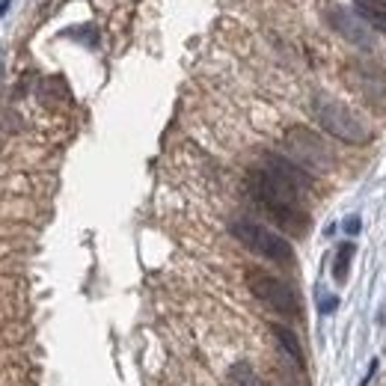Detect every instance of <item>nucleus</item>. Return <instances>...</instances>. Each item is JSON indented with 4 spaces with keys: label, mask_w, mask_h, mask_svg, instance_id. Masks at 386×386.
Returning a JSON list of instances; mask_svg holds the SVG:
<instances>
[{
    "label": "nucleus",
    "mask_w": 386,
    "mask_h": 386,
    "mask_svg": "<svg viewBox=\"0 0 386 386\" xmlns=\"http://www.w3.org/2000/svg\"><path fill=\"white\" fill-rule=\"evenodd\" d=\"M232 235L238 238L250 253H256L274 264H282V267H291L294 264V247L282 238L279 232L267 229L256 220H235L232 223Z\"/></svg>",
    "instance_id": "3"
},
{
    "label": "nucleus",
    "mask_w": 386,
    "mask_h": 386,
    "mask_svg": "<svg viewBox=\"0 0 386 386\" xmlns=\"http://www.w3.org/2000/svg\"><path fill=\"white\" fill-rule=\"evenodd\" d=\"M345 229H348L350 235L360 232V217H348V220H345Z\"/></svg>",
    "instance_id": "14"
},
{
    "label": "nucleus",
    "mask_w": 386,
    "mask_h": 386,
    "mask_svg": "<svg viewBox=\"0 0 386 386\" xmlns=\"http://www.w3.org/2000/svg\"><path fill=\"white\" fill-rule=\"evenodd\" d=\"M285 152L291 155V161L297 166H304L306 173L318 176V173H330L333 170V152L330 146L324 143V137H318L315 131L304 128V125H294L285 131Z\"/></svg>",
    "instance_id": "4"
},
{
    "label": "nucleus",
    "mask_w": 386,
    "mask_h": 386,
    "mask_svg": "<svg viewBox=\"0 0 386 386\" xmlns=\"http://www.w3.org/2000/svg\"><path fill=\"white\" fill-rule=\"evenodd\" d=\"M229 383L232 386H264L262 377L256 375V368L250 363H235L229 368Z\"/></svg>",
    "instance_id": "12"
},
{
    "label": "nucleus",
    "mask_w": 386,
    "mask_h": 386,
    "mask_svg": "<svg viewBox=\"0 0 386 386\" xmlns=\"http://www.w3.org/2000/svg\"><path fill=\"white\" fill-rule=\"evenodd\" d=\"M357 247L354 244H342L339 250H336V259H333V279L336 282H348V271H350V259H354Z\"/></svg>",
    "instance_id": "11"
},
{
    "label": "nucleus",
    "mask_w": 386,
    "mask_h": 386,
    "mask_svg": "<svg viewBox=\"0 0 386 386\" xmlns=\"http://www.w3.org/2000/svg\"><path fill=\"white\" fill-rule=\"evenodd\" d=\"M357 15L372 30L386 33V0H357Z\"/></svg>",
    "instance_id": "10"
},
{
    "label": "nucleus",
    "mask_w": 386,
    "mask_h": 386,
    "mask_svg": "<svg viewBox=\"0 0 386 386\" xmlns=\"http://www.w3.org/2000/svg\"><path fill=\"white\" fill-rule=\"evenodd\" d=\"M262 166H267V170H274V173H277V176H282L285 181H291L300 193H306V191L312 188V173H306L304 166H297L294 161L282 158V155H264V163H262Z\"/></svg>",
    "instance_id": "7"
},
{
    "label": "nucleus",
    "mask_w": 386,
    "mask_h": 386,
    "mask_svg": "<svg viewBox=\"0 0 386 386\" xmlns=\"http://www.w3.org/2000/svg\"><path fill=\"white\" fill-rule=\"evenodd\" d=\"M327 24L339 33L345 42H350L360 51H375L377 42H375V33L368 27L360 15H354L350 9H342V6H330L327 9Z\"/></svg>",
    "instance_id": "6"
},
{
    "label": "nucleus",
    "mask_w": 386,
    "mask_h": 386,
    "mask_svg": "<svg viewBox=\"0 0 386 386\" xmlns=\"http://www.w3.org/2000/svg\"><path fill=\"white\" fill-rule=\"evenodd\" d=\"M271 333H274V339L279 342V350L285 357H289L297 368H306V357H304V348H300V339L289 330V327H282V324H271Z\"/></svg>",
    "instance_id": "9"
},
{
    "label": "nucleus",
    "mask_w": 386,
    "mask_h": 386,
    "mask_svg": "<svg viewBox=\"0 0 386 386\" xmlns=\"http://www.w3.org/2000/svg\"><path fill=\"white\" fill-rule=\"evenodd\" d=\"M333 309H336V297H327L321 304V312H333Z\"/></svg>",
    "instance_id": "15"
},
{
    "label": "nucleus",
    "mask_w": 386,
    "mask_h": 386,
    "mask_svg": "<svg viewBox=\"0 0 386 386\" xmlns=\"http://www.w3.org/2000/svg\"><path fill=\"white\" fill-rule=\"evenodd\" d=\"M377 368H380V363H377V360H372V363H368V375L363 377V383H360V386H368V380H372V377L377 375Z\"/></svg>",
    "instance_id": "13"
},
{
    "label": "nucleus",
    "mask_w": 386,
    "mask_h": 386,
    "mask_svg": "<svg viewBox=\"0 0 386 386\" xmlns=\"http://www.w3.org/2000/svg\"><path fill=\"white\" fill-rule=\"evenodd\" d=\"M360 69L365 72V77L363 80H357V87H360V92L368 98V102H383L386 98V75L377 69V65H363L360 63Z\"/></svg>",
    "instance_id": "8"
},
{
    "label": "nucleus",
    "mask_w": 386,
    "mask_h": 386,
    "mask_svg": "<svg viewBox=\"0 0 386 386\" xmlns=\"http://www.w3.org/2000/svg\"><path fill=\"white\" fill-rule=\"evenodd\" d=\"M247 191L253 196V203L271 217V223H277L282 232L304 238L309 232V214L300 205V193L291 181H285L267 166H259L247 176Z\"/></svg>",
    "instance_id": "1"
},
{
    "label": "nucleus",
    "mask_w": 386,
    "mask_h": 386,
    "mask_svg": "<svg viewBox=\"0 0 386 386\" xmlns=\"http://www.w3.org/2000/svg\"><path fill=\"white\" fill-rule=\"evenodd\" d=\"M247 285H250V291H253L264 306H271L274 312L289 315V318L300 315V297H297V291L285 279L267 274V271H259V267H250V271H247Z\"/></svg>",
    "instance_id": "5"
},
{
    "label": "nucleus",
    "mask_w": 386,
    "mask_h": 386,
    "mask_svg": "<svg viewBox=\"0 0 386 386\" xmlns=\"http://www.w3.org/2000/svg\"><path fill=\"white\" fill-rule=\"evenodd\" d=\"M312 113H315L318 125H321L330 137L342 140V143L368 146V143H372V137H375L372 128H368V122H363L354 110H350L348 104H342V102H336V98L315 95Z\"/></svg>",
    "instance_id": "2"
},
{
    "label": "nucleus",
    "mask_w": 386,
    "mask_h": 386,
    "mask_svg": "<svg viewBox=\"0 0 386 386\" xmlns=\"http://www.w3.org/2000/svg\"><path fill=\"white\" fill-rule=\"evenodd\" d=\"M9 4H12V0H0V18L9 12Z\"/></svg>",
    "instance_id": "16"
}]
</instances>
